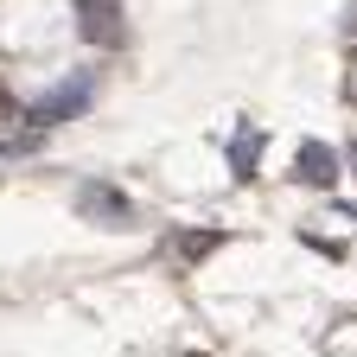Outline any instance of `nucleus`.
I'll return each mask as SVG.
<instances>
[{"instance_id": "20e7f679", "label": "nucleus", "mask_w": 357, "mask_h": 357, "mask_svg": "<svg viewBox=\"0 0 357 357\" xmlns=\"http://www.w3.org/2000/svg\"><path fill=\"white\" fill-rule=\"evenodd\" d=\"M38 147V128H26V134H7V141H0V153H7V160H26Z\"/></svg>"}, {"instance_id": "7ed1b4c3", "label": "nucleus", "mask_w": 357, "mask_h": 357, "mask_svg": "<svg viewBox=\"0 0 357 357\" xmlns=\"http://www.w3.org/2000/svg\"><path fill=\"white\" fill-rule=\"evenodd\" d=\"M294 172H300V185H338V153L332 147H319V141H306L300 147V160H294Z\"/></svg>"}, {"instance_id": "f257e3e1", "label": "nucleus", "mask_w": 357, "mask_h": 357, "mask_svg": "<svg viewBox=\"0 0 357 357\" xmlns=\"http://www.w3.org/2000/svg\"><path fill=\"white\" fill-rule=\"evenodd\" d=\"M77 211H83L89 223H109V230H134V223H141V211H134L115 185H96V178L77 185Z\"/></svg>"}, {"instance_id": "f03ea898", "label": "nucleus", "mask_w": 357, "mask_h": 357, "mask_svg": "<svg viewBox=\"0 0 357 357\" xmlns=\"http://www.w3.org/2000/svg\"><path fill=\"white\" fill-rule=\"evenodd\" d=\"M89 109V77H70L64 89H52L38 109H32V128H52V121H70V115H83Z\"/></svg>"}]
</instances>
